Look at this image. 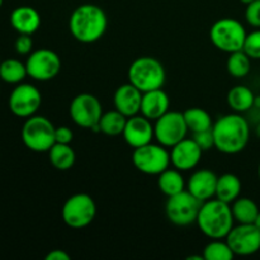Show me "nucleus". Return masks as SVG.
Instances as JSON below:
<instances>
[{"label": "nucleus", "mask_w": 260, "mask_h": 260, "mask_svg": "<svg viewBox=\"0 0 260 260\" xmlns=\"http://www.w3.org/2000/svg\"><path fill=\"white\" fill-rule=\"evenodd\" d=\"M241 192V182L235 174L226 173L221 175L217 179V187H216L215 197L222 202L231 203L239 198Z\"/></svg>", "instance_id": "obj_21"}, {"label": "nucleus", "mask_w": 260, "mask_h": 260, "mask_svg": "<svg viewBox=\"0 0 260 260\" xmlns=\"http://www.w3.org/2000/svg\"><path fill=\"white\" fill-rule=\"evenodd\" d=\"M255 132H256V135H258V137L260 139V123L258 124V126H256V129H255Z\"/></svg>", "instance_id": "obj_40"}, {"label": "nucleus", "mask_w": 260, "mask_h": 260, "mask_svg": "<svg viewBox=\"0 0 260 260\" xmlns=\"http://www.w3.org/2000/svg\"><path fill=\"white\" fill-rule=\"evenodd\" d=\"M246 22L255 28H260V0H254L246 5L245 10Z\"/></svg>", "instance_id": "obj_33"}, {"label": "nucleus", "mask_w": 260, "mask_h": 260, "mask_svg": "<svg viewBox=\"0 0 260 260\" xmlns=\"http://www.w3.org/2000/svg\"><path fill=\"white\" fill-rule=\"evenodd\" d=\"M127 117L123 116L121 112L111 111L103 113L99 121V131L103 132L104 135L108 136H118V135L123 134V129L126 127Z\"/></svg>", "instance_id": "obj_27"}, {"label": "nucleus", "mask_w": 260, "mask_h": 260, "mask_svg": "<svg viewBox=\"0 0 260 260\" xmlns=\"http://www.w3.org/2000/svg\"><path fill=\"white\" fill-rule=\"evenodd\" d=\"M25 66L29 78L38 81H48L56 78L60 73L61 60L53 51L40 48L35 52H30Z\"/></svg>", "instance_id": "obj_12"}, {"label": "nucleus", "mask_w": 260, "mask_h": 260, "mask_svg": "<svg viewBox=\"0 0 260 260\" xmlns=\"http://www.w3.org/2000/svg\"><path fill=\"white\" fill-rule=\"evenodd\" d=\"M228 71L234 78H244L250 73L251 58L243 50L230 53L228 58Z\"/></svg>", "instance_id": "obj_29"}, {"label": "nucleus", "mask_w": 260, "mask_h": 260, "mask_svg": "<svg viewBox=\"0 0 260 260\" xmlns=\"http://www.w3.org/2000/svg\"><path fill=\"white\" fill-rule=\"evenodd\" d=\"M202 203L188 190L172 196L165 206L168 220L177 226H188L197 222Z\"/></svg>", "instance_id": "obj_8"}, {"label": "nucleus", "mask_w": 260, "mask_h": 260, "mask_svg": "<svg viewBox=\"0 0 260 260\" xmlns=\"http://www.w3.org/2000/svg\"><path fill=\"white\" fill-rule=\"evenodd\" d=\"M10 24L19 35H33L41 25L40 13L28 5L18 7L10 14Z\"/></svg>", "instance_id": "obj_20"}, {"label": "nucleus", "mask_w": 260, "mask_h": 260, "mask_svg": "<svg viewBox=\"0 0 260 260\" xmlns=\"http://www.w3.org/2000/svg\"><path fill=\"white\" fill-rule=\"evenodd\" d=\"M188 129L184 114L180 112L168 111L160 118L156 119L154 126L155 139L165 147H173L185 139Z\"/></svg>", "instance_id": "obj_10"}, {"label": "nucleus", "mask_w": 260, "mask_h": 260, "mask_svg": "<svg viewBox=\"0 0 260 260\" xmlns=\"http://www.w3.org/2000/svg\"><path fill=\"white\" fill-rule=\"evenodd\" d=\"M71 256L63 250H52L46 255V260H70Z\"/></svg>", "instance_id": "obj_36"}, {"label": "nucleus", "mask_w": 260, "mask_h": 260, "mask_svg": "<svg viewBox=\"0 0 260 260\" xmlns=\"http://www.w3.org/2000/svg\"><path fill=\"white\" fill-rule=\"evenodd\" d=\"M183 114H184L188 129L192 131L193 134L212 128V118H211L210 113L205 109L193 107V108H188L187 111L183 112Z\"/></svg>", "instance_id": "obj_28"}, {"label": "nucleus", "mask_w": 260, "mask_h": 260, "mask_svg": "<svg viewBox=\"0 0 260 260\" xmlns=\"http://www.w3.org/2000/svg\"><path fill=\"white\" fill-rule=\"evenodd\" d=\"M9 109L14 116L28 118L35 116L42 103L40 90L32 84H19L13 89L9 96Z\"/></svg>", "instance_id": "obj_14"}, {"label": "nucleus", "mask_w": 260, "mask_h": 260, "mask_svg": "<svg viewBox=\"0 0 260 260\" xmlns=\"http://www.w3.org/2000/svg\"><path fill=\"white\" fill-rule=\"evenodd\" d=\"M241 3H243V4H245V5H248V4H250V3H253L254 0H240Z\"/></svg>", "instance_id": "obj_39"}, {"label": "nucleus", "mask_w": 260, "mask_h": 260, "mask_svg": "<svg viewBox=\"0 0 260 260\" xmlns=\"http://www.w3.org/2000/svg\"><path fill=\"white\" fill-rule=\"evenodd\" d=\"M246 30L239 20L222 18L211 27L210 38L216 48L223 52H235L243 50L246 38Z\"/></svg>", "instance_id": "obj_5"}, {"label": "nucleus", "mask_w": 260, "mask_h": 260, "mask_svg": "<svg viewBox=\"0 0 260 260\" xmlns=\"http://www.w3.org/2000/svg\"><path fill=\"white\" fill-rule=\"evenodd\" d=\"M243 51L251 60H260V28L246 35Z\"/></svg>", "instance_id": "obj_31"}, {"label": "nucleus", "mask_w": 260, "mask_h": 260, "mask_svg": "<svg viewBox=\"0 0 260 260\" xmlns=\"http://www.w3.org/2000/svg\"><path fill=\"white\" fill-rule=\"evenodd\" d=\"M96 215V205L86 193L71 196L63 203L61 216L69 228L83 229L90 225Z\"/></svg>", "instance_id": "obj_7"}, {"label": "nucleus", "mask_w": 260, "mask_h": 260, "mask_svg": "<svg viewBox=\"0 0 260 260\" xmlns=\"http://www.w3.org/2000/svg\"><path fill=\"white\" fill-rule=\"evenodd\" d=\"M108 19L101 7L95 4H83L76 8L70 17L69 28L76 41L93 43L103 37Z\"/></svg>", "instance_id": "obj_2"}, {"label": "nucleus", "mask_w": 260, "mask_h": 260, "mask_svg": "<svg viewBox=\"0 0 260 260\" xmlns=\"http://www.w3.org/2000/svg\"><path fill=\"white\" fill-rule=\"evenodd\" d=\"M235 255L249 256L260 250V230L254 223H239L226 236Z\"/></svg>", "instance_id": "obj_13"}, {"label": "nucleus", "mask_w": 260, "mask_h": 260, "mask_svg": "<svg viewBox=\"0 0 260 260\" xmlns=\"http://www.w3.org/2000/svg\"><path fill=\"white\" fill-rule=\"evenodd\" d=\"M233 216L239 223H254L260 212L258 205L253 200L246 197L236 198L231 206Z\"/></svg>", "instance_id": "obj_25"}, {"label": "nucleus", "mask_w": 260, "mask_h": 260, "mask_svg": "<svg viewBox=\"0 0 260 260\" xmlns=\"http://www.w3.org/2000/svg\"><path fill=\"white\" fill-rule=\"evenodd\" d=\"M254 107H256V108H260V95L255 96V101H254Z\"/></svg>", "instance_id": "obj_38"}, {"label": "nucleus", "mask_w": 260, "mask_h": 260, "mask_svg": "<svg viewBox=\"0 0 260 260\" xmlns=\"http://www.w3.org/2000/svg\"><path fill=\"white\" fill-rule=\"evenodd\" d=\"M203 150L193 139H184L172 147L170 161L180 172L194 169L202 157Z\"/></svg>", "instance_id": "obj_15"}, {"label": "nucleus", "mask_w": 260, "mask_h": 260, "mask_svg": "<svg viewBox=\"0 0 260 260\" xmlns=\"http://www.w3.org/2000/svg\"><path fill=\"white\" fill-rule=\"evenodd\" d=\"M114 107L127 118L136 116L141 109L142 91L131 83L123 84L114 93Z\"/></svg>", "instance_id": "obj_18"}, {"label": "nucleus", "mask_w": 260, "mask_h": 260, "mask_svg": "<svg viewBox=\"0 0 260 260\" xmlns=\"http://www.w3.org/2000/svg\"><path fill=\"white\" fill-rule=\"evenodd\" d=\"M3 2H4V0H0V8H2V5H3Z\"/></svg>", "instance_id": "obj_42"}, {"label": "nucleus", "mask_w": 260, "mask_h": 260, "mask_svg": "<svg viewBox=\"0 0 260 260\" xmlns=\"http://www.w3.org/2000/svg\"><path fill=\"white\" fill-rule=\"evenodd\" d=\"M69 111L75 124L83 128H95L103 116V108L99 99L89 93L76 95L71 101Z\"/></svg>", "instance_id": "obj_11"}, {"label": "nucleus", "mask_w": 260, "mask_h": 260, "mask_svg": "<svg viewBox=\"0 0 260 260\" xmlns=\"http://www.w3.org/2000/svg\"><path fill=\"white\" fill-rule=\"evenodd\" d=\"M215 147L222 154H239L246 147L250 137L248 121L239 113L226 114L212 126Z\"/></svg>", "instance_id": "obj_1"}, {"label": "nucleus", "mask_w": 260, "mask_h": 260, "mask_svg": "<svg viewBox=\"0 0 260 260\" xmlns=\"http://www.w3.org/2000/svg\"><path fill=\"white\" fill-rule=\"evenodd\" d=\"M48 157L53 168L57 170H69L75 164L76 155L70 144H58L55 142L48 150Z\"/></svg>", "instance_id": "obj_24"}, {"label": "nucleus", "mask_w": 260, "mask_h": 260, "mask_svg": "<svg viewBox=\"0 0 260 260\" xmlns=\"http://www.w3.org/2000/svg\"><path fill=\"white\" fill-rule=\"evenodd\" d=\"M73 131L69 127L61 126L56 127L55 129V141L58 144H70L73 141Z\"/></svg>", "instance_id": "obj_35"}, {"label": "nucleus", "mask_w": 260, "mask_h": 260, "mask_svg": "<svg viewBox=\"0 0 260 260\" xmlns=\"http://www.w3.org/2000/svg\"><path fill=\"white\" fill-rule=\"evenodd\" d=\"M0 63H2V60H0Z\"/></svg>", "instance_id": "obj_43"}, {"label": "nucleus", "mask_w": 260, "mask_h": 260, "mask_svg": "<svg viewBox=\"0 0 260 260\" xmlns=\"http://www.w3.org/2000/svg\"><path fill=\"white\" fill-rule=\"evenodd\" d=\"M258 175H259V179H260V164H259V168H258Z\"/></svg>", "instance_id": "obj_41"}, {"label": "nucleus", "mask_w": 260, "mask_h": 260, "mask_svg": "<svg viewBox=\"0 0 260 260\" xmlns=\"http://www.w3.org/2000/svg\"><path fill=\"white\" fill-rule=\"evenodd\" d=\"M55 129L46 117L30 116L22 128V140L25 146L35 152H48L55 144Z\"/></svg>", "instance_id": "obj_6"}, {"label": "nucleus", "mask_w": 260, "mask_h": 260, "mask_svg": "<svg viewBox=\"0 0 260 260\" xmlns=\"http://www.w3.org/2000/svg\"><path fill=\"white\" fill-rule=\"evenodd\" d=\"M15 51L19 55H29L33 48V41L30 35H19V37L15 40Z\"/></svg>", "instance_id": "obj_34"}, {"label": "nucleus", "mask_w": 260, "mask_h": 260, "mask_svg": "<svg viewBox=\"0 0 260 260\" xmlns=\"http://www.w3.org/2000/svg\"><path fill=\"white\" fill-rule=\"evenodd\" d=\"M235 254L231 250L228 241H221V239H213L210 244H207L203 250V259L206 260H231Z\"/></svg>", "instance_id": "obj_30"}, {"label": "nucleus", "mask_w": 260, "mask_h": 260, "mask_svg": "<svg viewBox=\"0 0 260 260\" xmlns=\"http://www.w3.org/2000/svg\"><path fill=\"white\" fill-rule=\"evenodd\" d=\"M193 140L197 142V145L203 151H207V150L215 147V139H213L212 128L206 129V131L194 132L193 134Z\"/></svg>", "instance_id": "obj_32"}, {"label": "nucleus", "mask_w": 260, "mask_h": 260, "mask_svg": "<svg viewBox=\"0 0 260 260\" xmlns=\"http://www.w3.org/2000/svg\"><path fill=\"white\" fill-rule=\"evenodd\" d=\"M28 76L27 66L15 58H8L0 63V79L8 84H19Z\"/></svg>", "instance_id": "obj_26"}, {"label": "nucleus", "mask_w": 260, "mask_h": 260, "mask_svg": "<svg viewBox=\"0 0 260 260\" xmlns=\"http://www.w3.org/2000/svg\"><path fill=\"white\" fill-rule=\"evenodd\" d=\"M254 225H255L256 228H258L259 230H260V212L258 213V216H256L255 221H254Z\"/></svg>", "instance_id": "obj_37"}, {"label": "nucleus", "mask_w": 260, "mask_h": 260, "mask_svg": "<svg viewBox=\"0 0 260 260\" xmlns=\"http://www.w3.org/2000/svg\"><path fill=\"white\" fill-rule=\"evenodd\" d=\"M233 211L229 203L220 200H208L202 203L197 217L200 230L210 239H222L234 228Z\"/></svg>", "instance_id": "obj_3"}, {"label": "nucleus", "mask_w": 260, "mask_h": 260, "mask_svg": "<svg viewBox=\"0 0 260 260\" xmlns=\"http://www.w3.org/2000/svg\"><path fill=\"white\" fill-rule=\"evenodd\" d=\"M165 69L159 60L150 56L139 57L128 69V80L142 93L162 88L165 83Z\"/></svg>", "instance_id": "obj_4"}, {"label": "nucleus", "mask_w": 260, "mask_h": 260, "mask_svg": "<svg viewBox=\"0 0 260 260\" xmlns=\"http://www.w3.org/2000/svg\"><path fill=\"white\" fill-rule=\"evenodd\" d=\"M132 162L144 174L159 175L170 165V152L162 145L150 144L136 147L132 154Z\"/></svg>", "instance_id": "obj_9"}, {"label": "nucleus", "mask_w": 260, "mask_h": 260, "mask_svg": "<svg viewBox=\"0 0 260 260\" xmlns=\"http://www.w3.org/2000/svg\"><path fill=\"white\" fill-rule=\"evenodd\" d=\"M123 139L131 147L144 146V145L150 144L154 139V126L151 121L146 117L141 116H132L127 118L126 127L123 129Z\"/></svg>", "instance_id": "obj_16"}, {"label": "nucleus", "mask_w": 260, "mask_h": 260, "mask_svg": "<svg viewBox=\"0 0 260 260\" xmlns=\"http://www.w3.org/2000/svg\"><path fill=\"white\" fill-rule=\"evenodd\" d=\"M218 177L210 169L196 170L187 183V190L201 202L211 200L216 194Z\"/></svg>", "instance_id": "obj_17"}, {"label": "nucleus", "mask_w": 260, "mask_h": 260, "mask_svg": "<svg viewBox=\"0 0 260 260\" xmlns=\"http://www.w3.org/2000/svg\"><path fill=\"white\" fill-rule=\"evenodd\" d=\"M157 187L168 197L178 194L183 192L185 187L184 178L182 173L178 169H165L164 172L160 173L157 178Z\"/></svg>", "instance_id": "obj_23"}, {"label": "nucleus", "mask_w": 260, "mask_h": 260, "mask_svg": "<svg viewBox=\"0 0 260 260\" xmlns=\"http://www.w3.org/2000/svg\"><path fill=\"white\" fill-rule=\"evenodd\" d=\"M254 95L253 90L245 85H236L230 89L228 94V103L233 111L236 113H244V112L250 111L254 107Z\"/></svg>", "instance_id": "obj_22"}, {"label": "nucleus", "mask_w": 260, "mask_h": 260, "mask_svg": "<svg viewBox=\"0 0 260 260\" xmlns=\"http://www.w3.org/2000/svg\"><path fill=\"white\" fill-rule=\"evenodd\" d=\"M169 96L161 88L142 93L140 112H141L142 116L149 118L150 121H156L157 118H160L162 114L169 111Z\"/></svg>", "instance_id": "obj_19"}]
</instances>
